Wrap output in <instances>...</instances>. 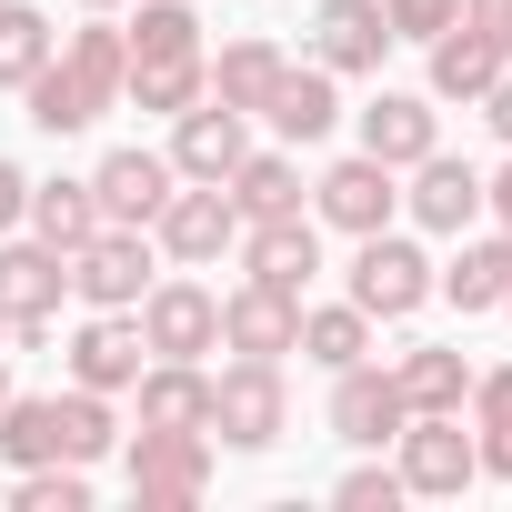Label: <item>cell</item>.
I'll list each match as a JSON object with an SVG mask.
<instances>
[{
	"mask_svg": "<svg viewBox=\"0 0 512 512\" xmlns=\"http://www.w3.org/2000/svg\"><path fill=\"white\" fill-rule=\"evenodd\" d=\"M332 502H352V512H392V502H412V492H402L392 462H352V472L332 482Z\"/></svg>",
	"mask_w": 512,
	"mask_h": 512,
	"instance_id": "obj_35",
	"label": "cell"
},
{
	"mask_svg": "<svg viewBox=\"0 0 512 512\" xmlns=\"http://www.w3.org/2000/svg\"><path fill=\"white\" fill-rule=\"evenodd\" d=\"M382 21H392V41H442L462 21V0H382Z\"/></svg>",
	"mask_w": 512,
	"mask_h": 512,
	"instance_id": "obj_36",
	"label": "cell"
},
{
	"mask_svg": "<svg viewBox=\"0 0 512 512\" xmlns=\"http://www.w3.org/2000/svg\"><path fill=\"white\" fill-rule=\"evenodd\" d=\"M81 11H121V0H81Z\"/></svg>",
	"mask_w": 512,
	"mask_h": 512,
	"instance_id": "obj_43",
	"label": "cell"
},
{
	"mask_svg": "<svg viewBox=\"0 0 512 512\" xmlns=\"http://www.w3.org/2000/svg\"><path fill=\"white\" fill-rule=\"evenodd\" d=\"M141 362H151V342H141L131 312H91V322L71 332V382H81V392H111V402H121V392L141 382Z\"/></svg>",
	"mask_w": 512,
	"mask_h": 512,
	"instance_id": "obj_20",
	"label": "cell"
},
{
	"mask_svg": "<svg viewBox=\"0 0 512 512\" xmlns=\"http://www.w3.org/2000/svg\"><path fill=\"white\" fill-rule=\"evenodd\" d=\"M472 462L482 482H512V422H472Z\"/></svg>",
	"mask_w": 512,
	"mask_h": 512,
	"instance_id": "obj_38",
	"label": "cell"
},
{
	"mask_svg": "<svg viewBox=\"0 0 512 512\" xmlns=\"http://www.w3.org/2000/svg\"><path fill=\"white\" fill-rule=\"evenodd\" d=\"M51 51H61V31L31 11V0H0V91H21Z\"/></svg>",
	"mask_w": 512,
	"mask_h": 512,
	"instance_id": "obj_33",
	"label": "cell"
},
{
	"mask_svg": "<svg viewBox=\"0 0 512 512\" xmlns=\"http://www.w3.org/2000/svg\"><path fill=\"white\" fill-rule=\"evenodd\" d=\"M402 221H412V231H432V241L482 231V171H472V161H452V151H422V161H412V191H402Z\"/></svg>",
	"mask_w": 512,
	"mask_h": 512,
	"instance_id": "obj_11",
	"label": "cell"
},
{
	"mask_svg": "<svg viewBox=\"0 0 512 512\" xmlns=\"http://www.w3.org/2000/svg\"><path fill=\"white\" fill-rule=\"evenodd\" d=\"M201 91H211V61H201V51H181V61H131V81H121V101H131V111H161V121L191 111Z\"/></svg>",
	"mask_w": 512,
	"mask_h": 512,
	"instance_id": "obj_30",
	"label": "cell"
},
{
	"mask_svg": "<svg viewBox=\"0 0 512 512\" xmlns=\"http://www.w3.org/2000/svg\"><path fill=\"white\" fill-rule=\"evenodd\" d=\"M51 422H61V462H111L121 452V412H111V392H51Z\"/></svg>",
	"mask_w": 512,
	"mask_h": 512,
	"instance_id": "obj_29",
	"label": "cell"
},
{
	"mask_svg": "<svg viewBox=\"0 0 512 512\" xmlns=\"http://www.w3.org/2000/svg\"><path fill=\"white\" fill-rule=\"evenodd\" d=\"M352 121H362V151L392 161V171H412L422 151H442V101L432 91H372Z\"/></svg>",
	"mask_w": 512,
	"mask_h": 512,
	"instance_id": "obj_18",
	"label": "cell"
},
{
	"mask_svg": "<svg viewBox=\"0 0 512 512\" xmlns=\"http://www.w3.org/2000/svg\"><path fill=\"white\" fill-rule=\"evenodd\" d=\"M141 342H151V362H201V352H221V292L211 282H191V272H161L151 292H141Z\"/></svg>",
	"mask_w": 512,
	"mask_h": 512,
	"instance_id": "obj_7",
	"label": "cell"
},
{
	"mask_svg": "<svg viewBox=\"0 0 512 512\" xmlns=\"http://www.w3.org/2000/svg\"><path fill=\"white\" fill-rule=\"evenodd\" d=\"M0 402H11V372H0Z\"/></svg>",
	"mask_w": 512,
	"mask_h": 512,
	"instance_id": "obj_44",
	"label": "cell"
},
{
	"mask_svg": "<svg viewBox=\"0 0 512 512\" xmlns=\"http://www.w3.org/2000/svg\"><path fill=\"white\" fill-rule=\"evenodd\" d=\"M121 41H131V61H181V51H201V0H141V21H131Z\"/></svg>",
	"mask_w": 512,
	"mask_h": 512,
	"instance_id": "obj_32",
	"label": "cell"
},
{
	"mask_svg": "<svg viewBox=\"0 0 512 512\" xmlns=\"http://www.w3.org/2000/svg\"><path fill=\"white\" fill-rule=\"evenodd\" d=\"M151 241H161V262H171V272H211L221 251L241 241V211H231V191H221V181H181V191L161 201Z\"/></svg>",
	"mask_w": 512,
	"mask_h": 512,
	"instance_id": "obj_9",
	"label": "cell"
},
{
	"mask_svg": "<svg viewBox=\"0 0 512 512\" xmlns=\"http://www.w3.org/2000/svg\"><path fill=\"white\" fill-rule=\"evenodd\" d=\"M402 422H412V412H402V392H392V372H382V362L332 372V432H342L352 452H382Z\"/></svg>",
	"mask_w": 512,
	"mask_h": 512,
	"instance_id": "obj_21",
	"label": "cell"
},
{
	"mask_svg": "<svg viewBox=\"0 0 512 512\" xmlns=\"http://www.w3.org/2000/svg\"><path fill=\"white\" fill-rule=\"evenodd\" d=\"M11 512H91V462H31L11 482Z\"/></svg>",
	"mask_w": 512,
	"mask_h": 512,
	"instance_id": "obj_34",
	"label": "cell"
},
{
	"mask_svg": "<svg viewBox=\"0 0 512 512\" xmlns=\"http://www.w3.org/2000/svg\"><path fill=\"white\" fill-rule=\"evenodd\" d=\"M241 282H272V292H312V272H322V221L312 211H292V221H241Z\"/></svg>",
	"mask_w": 512,
	"mask_h": 512,
	"instance_id": "obj_12",
	"label": "cell"
},
{
	"mask_svg": "<svg viewBox=\"0 0 512 512\" xmlns=\"http://www.w3.org/2000/svg\"><path fill=\"white\" fill-rule=\"evenodd\" d=\"M312 372H352L372 362V312L362 302H302V342H292Z\"/></svg>",
	"mask_w": 512,
	"mask_h": 512,
	"instance_id": "obj_27",
	"label": "cell"
},
{
	"mask_svg": "<svg viewBox=\"0 0 512 512\" xmlns=\"http://www.w3.org/2000/svg\"><path fill=\"white\" fill-rule=\"evenodd\" d=\"M0 342H11V322H0Z\"/></svg>",
	"mask_w": 512,
	"mask_h": 512,
	"instance_id": "obj_45",
	"label": "cell"
},
{
	"mask_svg": "<svg viewBox=\"0 0 512 512\" xmlns=\"http://www.w3.org/2000/svg\"><path fill=\"white\" fill-rule=\"evenodd\" d=\"M392 472H402V492H412V502H452L462 482H482L462 412H412V422L392 432Z\"/></svg>",
	"mask_w": 512,
	"mask_h": 512,
	"instance_id": "obj_8",
	"label": "cell"
},
{
	"mask_svg": "<svg viewBox=\"0 0 512 512\" xmlns=\"http://www.w3.org/2000/svg\"><path fill=\"white\" fill-rule=\"evenodd\" d=\"M262 121L282 131V151H312V141H332V121H342V81H332L322 61H282Z\"/></svg>",
	"mask_w": 512,
	"mask_h": 512,
	"instance_id": "obj_19",
	"label": "cell"
},
{
	"mask_svg": "<svg viewBox=\"0 0 512 512\" xmlns=\"http://www.w3.org/2000/svg\"><path fill=\"white\" fill-rule=\"evenodd\" d=\"M502 292H512V231H462L452 262H432V302H452L462 322L502 312Z\"/></svg>",
	"mask_w": 512,
	"mask_h": 512,
	"instance_id": "obj_14",
	"label": "cell"
},
{
	"mask_svg": "<svg viewBox=\"0 0 512 512\" xmlns=\"http://www.w3.org/2000/svg\"><path fill=\"white\" fill-rule=\"evenodd\" d=\"M251 151V111H231V101H191V111H171V171L181 181H231V161Z\"/></svg>",
	"mask_w": 512,
	"mask_h": 512,
	"instance_id": "obj_16",
	"label": "cell"
},
{
	"mask_svg": "<svg viewBox=\"0 0 512 512\" xmlns=\"http://www.w3.org/2000/svg\"><path fill=\"white\" fill-rule=\"evenodd\" d=\"M482 221L512 231V151H502V171H482Z\"/></svg>",
	"mask_w": 512,
	"mask_h": 512,
	"instance_id": "obj_40",
	"label": "cell"
},
{
	"mask_svg": "<svg viewBox=\"0 0 512 512\" xmlns=\"http://www.w3.org/2000/svg\"><path fill=\"white\" fill-rule=\"evenodd\" d=\"M201 61H211V101H231V111H262L292 51H282V41H262V31H241V41H221V51H201Z\"/></svg>",
	"mask_w": 512,
	"mask_h": 512,
	"instance_id": "obj_24",
	"label": "cell"
},
{
	"mask_svg": "<svg viewBox=\"0 0 512 512\" xmlns=\"http://www.w3.org/2000/svg\"><path fill=\"white\" fill-rule=\"evenodd\" d=\"M392 392H402V412H462L472 402V362L452 342H412L392 362Z\"/></svg>",
	"mask_w": 512,
	"mask_h": 512,
	"instance_id": "obj_23",
	"label": "cell"
},
{
	"mask_svg": "<svg viewBox=\"0 0 512 512\" xmlns=\"http://www.w3.org/2000/svg\"><path fill=\"white\" fill-rule=\"evenodd\" d=\"M292 342H302V302H292V292H272V282L221 292V352H241V362H292Z\"/></svg>",
	"mask_w": 512,
	"mask_h": 512,
	"instance_id": "obj_17",
	"label": "cell"
},
{
	"mask_svg": "<svg viewBox=\"0 0 512 512\" xmlns=\"http://www.w3.org/2000/svg\"><path fill=\"white\" fill-rule=\"evenodd\" d=\"M292 432V392H282V362H221L211 372V452H272Z\"/></svg>",
	"mask_w": 512,
	"mask_h": 512,
	"instance_id": "obj_2",
	"label": "cell"
},
{
	"mask_svg": "<svg viewBox=\"0 0 512 512\" xmlns=\"http://www.w3.org/2000/svg\"><path fill=\"white\" fill-rule=\"evenodd\" d=\"M472 111H482V121H492V131H502V151H512V61H502V81H492V91H482V101H472Z\"/></svg>",
	"mask_w": 512,
	"mask_h": 512,
	"instance_id": "obj_41",
	"label": "cell"
},
{
	"mask_svg": "<svg viewBox=\"0 0 512 512\" xmlns=\"http://www.w3.org/2000/svg\"><path fill=\"white\" fill-rule=\"evenodd\" d=\"M502 312H512V292H502Z\"/></svg>",
	"mask_w": 512,
	"mask_h": 512,
	"instance_id": "obj_46",
	"label": "cell"
},
{
	"mask_svg": "<svg viewBox=\"0 0 512 512\" xmlns=\"http://www.w3.org/2000/svg\"><path fill=\"white\" fill-rule=\"evenodd\" d=\"M312 221L322 231H392L402 221V171L392 161H372V151H352V161H332L322 181H312Z\"/></svg>",
	"mask_w": 512,
	"mask_h": 512,
	"instance_id": "obj_10",
	"label": "cell"
},
{
	"mask_svg": "<svg viewBox=\"0 0 512 512\" xmlns=\"http://www.w3.org/2000/svg\"><path fill=\"white\" fill-rule=\"evenodd\" d=\"M0 462H11V472H31V462H61L51 392H11V402H0Z\"/></svg>",
	"mask_w": 512,
	"mask_h": 512,
	"instance_id": "obj_31",
	"label": "cell"
},
{
	"mask_svg": "<svg viewBox=\"0 0 512 512\" xmlns=\"http://www.w3.org/2000/svg\"><path fill=\"white\" fill-rule=\"evenodd\" d=\"M221 191H231L241 221H292V211H302V161H292V151H241Z\"/></svg>",
	"mask_w": 512,
	"mask_h": 512,
	"instance_id": "obj_25",
	"label": "cell"
},
{
	"mask_svg": "<svg viewBox=\"0 0 512 512\" xmlns=\"http://www.w3.org/2000/svg\"><path fill=\"white\" fill-rule=\"evenodd\" d=\"M21 201H31V181H21L11 151H0V231H21Z\"/></svg>",
	"mask_w": 512,
	"mask_h": 512,
	"instance_id": "obj_42",
	"label": "cell"
},
{
	"mask_svg": "<svg viewBox=\"0 0 512 512\" xmlns=\"http://www.w3.org/2000/svg\"><path fill=\"white\" fill-rule=\"evenodd\" d=\"M131 412L141 422H171V432H211V372L201 362H141Z\"/></svg>",
	"mask_w": 512,
	"mask_h": 512,
	"instance_id": "obj_22",
	"label": "cell"
},
{
	"mask_svg": "<svg viewBox=\"0 0 512 512\" xmlns=\"http://www.w3.org/2000/svg\"><path fill=\"white\" fill-rule=\"evenodd\" d=\"M422 51H432V101H462V111H472V101L502 81V61H512V51H492L482 31H462V21H452L442 41H422Z\"/></svg>",
	"mask_w": 512,
	"mask_h": 512,
	"instance_id": "obj_26",
	"label": "cell"
},
{
	"mask_svg": "<svg viewBox=\"0 0 512 512\" xmlns=\"http://www.w3.org/2000/svg\"><path fill=\"white\" fill-rule=\"evenodd\" d=\"M121 472H131V502L141 512H191L211 492V432H171V422H141L121 442Z\"/></svg>",
	"mask_w": 512,
	"mask_h": 512,
	"instance_id": "obj_3",
	"label": "cell"
},
{
	"mask_svg": "<svg viewBox=\"0 0 512 512\" xmlns=\"http://www.w3.org/2000/svg\"><path fill=\"white\" fill-rule=\"evenodd\" d=\"M312 61L332 81H372L392 61V21H382V0H322L312 11Z\"/></svg>",
	"mask_w": 512,
	"mask_h": 512,
	"instance_id": "obj_15",
	"label": "cell"
},
{
	"mask_svg": "<svg viewBox=\"0 0 512 512\" xmlns=\"http://www.w3.org/2000/svg\"><path fill=\"white\" fill-rule=\"evenodd\" d=\"M472 422H512V362H492V372H472V402H462Z\"/></svg>",
	"mask_w": 512,
	"mask_h": 512,
	"instance_id": "obj_37",
	"label": "cell"
},
{
	"mask_svg": "<svg viewBox=\"0 0 512 512\" xmlns=\"http://www.w3.org/2000/svg\"><path fill=\"white\" fill-rule=\"evenodd\" d=\"M61 302H71V251L0 231V322H11V342H21V352H31V342H51Z\"/></svg>",
	"mask_w": 512,
	"mask_h": 512,
	"instance_id": "obj_6",
	"label": "cell"
},
{
	"mask_svg": "<svg viewBox=\"0 0 512 512\" xmlns=\"http://www.w3.org/2000/svg\"><path fill=\"white\" fill-rule=\"evenodd\" d=\"M352 292L342 302H362L372 322H412L422 302H432V251L412 241V231H362L352 241V272H342Z\"/></svg>",
	"mask_w": 512,
	"mask_h": 512,
	"instance_id": "obj_5",
	"label": "cell"
},
{
	"mask_svg": "<svg viewBox=\"0 0 512 512\" xmlns=\"http://www.w3.org/2000/svg\"><path fill=\"white\" fill-rule=\"evenodd\" d=\"M171 191H181V171H171V151H141V141H121V151H101V171H91V201H101V221H131V231H151Z\"/></svg>",
	"mask_w": 512,
	"mask_h": 512,
	"instance_id": "obj_13",
	"label": "cell"
},
{
	"mask_svg": "<svg viewBox=\"0 0 512 512\" xmlns=\"http://www.w3.org/2000/svg\"><path fill=\"white\" fill-rule=\"evenodd\" d=\"M462 31H482L492 51H512V0H462Z\"/></svg>",
	"mask_w": 512,
	"mask_h": 512,
	"instance_id": "obj_39",
	"label": "cell"
},
{
	"mask_svg": "<svg viewBox=\"0 0 512 512\" xmlns=\"http://www.w3.org/2000/svg\"><path fill=\"white\" fill-rule=\"evenodd\" d=\"M21 221H31V241H51V251H81V241L101 231V201H91V181H31Z\"/></svg>",
	"mask_w": 512,
	"mask_h": 512,
	"instance_id": "obj_28",
	"label": "cell"
},
{
	"mask_svg": "<svg viewBox=\"0 0 512 512\" xmlns=\"http://www.w3.org/2000/svg\"><path fill=\"white\" fill-rule=\"evenodd\" d=\"M151 282H161V241L131 231V221H101L71 251V302H91V312H141Z\"/></svg>",
	"mask_w": 512,
	"mask_h": 512,
	"instance_id": "obj_4",
	"label": "cell"
},
{
	"mask_svg": "<svg viewBox=\"0 0 512 512\" xmlns=\"http://www.w3.org/2000/svg\"><path fill=\"white\" fill-rule=\"evenodd\" d=\"M121 81H131V41H121V21H111V11H91V21H81V31H61V51L21 81L31 131H51V141L91 131L101 111H121Z\"/></svg>",
	"mask_w": 512,
	"mask_h": 512,
	"instance_id": "obj_1",
	"label": "cell"
}]
</instances>
